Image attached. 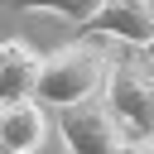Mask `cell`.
<instances>
[{
    "instance_id": "cell-3",
    "label": "cell",
    "mask_w": 154,
    "mask_h": 154,
    "mask_svg": "<svg viewBox=\"0 0 154 154\" xmlns=\"http://www.w3.org/2000/svg\"><path fill=\"white\" fill-rule=\"evenodd\" d=\"M58 135L67 154H130V135L111 116L106 101H77L58 111Z\"/></svg>"
},
{
    "instance_id": "cell-7",
    "label": "cell",
    "mask_w": 154,
    "mask_h": 154,
    "mask_svg": "<svg viewBox=\"0 0 154 154\" xmlns=\"http://www.w3.org/2000/svg\"><path fill=\"white\" fill-rule=\"evenodd\" d=\"M96 5H101V0H0V10H14V14H24V10H48V14L72 19V24H82Z\"/></svg>"
},
{
    "instance_id": "cell-6",
    "label": "cell",
    "mask_w": 154,
    "mask_h": 154,
    "mask_svg": "<svg viewBox=\"0 0 154 154\" xmlns=\"http://www.w3.org/2000/svg\"><path fill=\"white\" fill-rule=\"evenodd\" d=\"M0 140L19 154H38L43 140H48V116H43V101L29 96V101H0Z\"/></svg>"
},
{
    "instance_id": "cell-9",
    "label": "cell",
    "mask_w": 154,
    "mask_h": 154,
    "mask_svg": "<svg viewBox=\"0 0 154 154\" xmlns=\"http://www.w3.org/2000/svg\"><path fill=\"white\" fill-rule=\"evenodd\" d=\"M140 53H144V63H149V67H154V38H149V43H144V48H140Z\"/></svg>"
},
{
    "instance_id": "cell-10",
    "label": "cell",
    "mask_w": 154,
    "mask_h": 154,
    "mask_svg": "<svg viewBox=\"0 0 154 154\" xmlns=\"http://www.w3.org/2000/svg\"><path fill=\"white\" fill-rule=\"evenodd\" d=\"M0 154H19V149H10V144H5V140H0Z\"/></svg>"
},
{
    "instance_id": "cell-5",
    "label": "cell",
    "mask_w": 154,
    "mask_h": 154,
    "mask_svg": "<svg viewBox=\"0 0 154 154\" xmlns=\"http://www.w3.org/2000/svg\"><path fill=\"white\" fill-rule=\"evenodd\" d=\"M38 72H43V58L24 38H5L0 43V101L38 96Z\"/></svg>"
},
{
    "instance_id": "cell-1",
    "label": "cell",
    "mask_w": 154,
    "mask_h": 154,
    "mask_svg": "<svg viewBox=\"0 0 154 154\" xmlns=\"http://www.w3.org/2000/svg\"><path fill=\"white\" fill-rule=\"evenodd\" d=\"M111 53L91 38H77V43H63L58 53L43 58V72H38V101L63 111V106H77V101H91L101 87H106V72H111Z\"/></svg>"
},
{
    "instance_id": "cell-8",
    "label": "cell",
    "mask_w": 154,
    "mask_h": 154,
    "mask_svg": "<svg viewBox=\"0 0 154 154\" xmlns=\"http://www.w3.org/2000/svg\"><path fill=\"white\" fill-rule=\"evenodd\" d=\"M130 154H154V135H144V140H130Z\"/></svg>"
},
{
    "instance_id": "cell-4",
    "label": "cell",
    "mask_w": 154,
    "mask_h": 154,
    "mask_svg": "<svg viewBox=\"0 0 154 154\" xmlns=\"http://www.w3.org/2000/svg\"><path fill=\"white\" fill-rule=\"evenodd\" d=\"M77 38H116L120 48H144L154 38V0H101L77 24Z\"/></svg>"
},
{
    "instance_id": "cell-2",
    "label": "cell",
    "mask_w": 154,
    "mask_h": 154,
    "mask_svg": "<svg viewBox=\"0 0 154 154\" xmlns=\"http://www.w3.org/2000/svg\"><path fill=\"white\" fill-rule=\"evenodd\" d=\"M101 91H106V106H111V116L120 120V130L130 140L154 135V67L144 63V53L125 48L111 63Z\"/></svg>"
}]
</instances>
